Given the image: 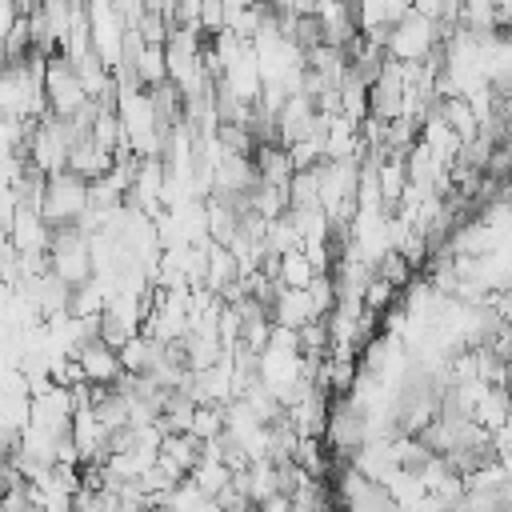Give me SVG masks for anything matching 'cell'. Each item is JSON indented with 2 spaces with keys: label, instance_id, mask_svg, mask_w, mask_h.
Returning <instances> with one entry per match:
<instances>
[{
  "label": "cell",
  "instance_id": "obj_1",
  "mask_svg": "<svg viewBox=\"0 0 512 512\" xmlns=\"http://www.w3.org/2000/svg\"><path fill=\"white\" fill-rule=\"evenodd\" d=\"M92 204V180H84L80 172L64 168L48 176V192H44V208L40 216L48 224H76Z\"/></svg>",
  "mask_w": 512,
  "mask_h": 512
},
{
  "label": "cell",
  "instance_id": "obj_2",
  "mask_svg": "<svg viewBox=\"0 0 512 512\" xmlns=\"http://www.w3.org/2000/svg\"><path fill=\"white\" fill-rule=\"evenodd\" d=\"M440 44V24L428 20L424 12L408 8L396 24H392V36H388V56L404 60V64H416V60H428Z\"/></svg>",
  "mask_w": 512,
  "mask_h": 512
},
{
  "label": "cell",
  "instance_id": "obj_3",
  "mask_svg": "<svg viewBox=\"0 0 512 512\" xmlns=\"http://www.w3.org/2000/svg\"><path fill=\"white\" fill-rule=\"evenodd\" d=\"M44 96H48V108L56 116H72L76 108H84L92 100L68 52H52L48 56V64H44Z\"/></svg>",
  "mask_w": 512,
  "mask_h": 512
},
{
  "label": "cell",
  "instance_id": "obj_4",
  "mask_svg": "<svg viewBox=\"0 0 512 512\" xmlns=\"http://www.w3.org/2000/svg\"><path fill=\"white\" fill-rule=\"evenodd\" d=\"M80 364H84V372H88L92 384H116V380L128 372L120 348H112V344H104V340L84 344V348H80Z\"/></svg>",
  "mask_w": 512,
  "mask_h": 512
},
{
  "label": "cell",
  "instance_id": "obj_5",
  "mask_svg": "<svg viewBox=\"0 0 512 512\" xmlns=\"http://www.w3.org/2000/svg\"><path fill=\"white\" fill-rule=\"evenodd\" d=\"M252 160H256V172H260V184L288 188L292 176H296V160H292V148L288 144H260Z\"/></svg>",
  "mask_w": 512,
  "mask_h": 512
},
{
  "label": "cell",
  "instance_id": "obj_6",
  "mask_svg": "<svg viewBox=\"0 0 512 512\" xmlns=\"http://www.w3.org/2000/svg\"><path fill=\"white\" fill-rule=\"evenodd\" d=\"M272 320L284 324V328H304L308 320H320V316H316V304H312L308 288H280V296L272 304Z\"/></svg>",
  "mask_w": 512,
  "mask_h": 512
},
{
  "label": "cell",
  "instance_id": "obj_7",
  "mask_svg": "<svg viewBox=\"0 0 512 512\" xmlns=\"http://www.w3.org/2000/svg\"><path fill=\"white\" fill-rule=\"evenodd\" d=\"M436 460H440V456H436L420 436H404V440H396V468H400V472L424 480V472H428Z\"/></svg>",
  "mask_w": 512,
  "mask_h": 512
},
{
  "label": "cell",
  "instance_id": "obj_8",
  "mask_svg": "<svg viewBox=\"0 0 512 512\" xmlns=\"http://www.w3.org/2000/svg\"><path fill=\"white\" fill-rule=\"evenodd\" d=\"M136 68H140L144 88L164 84V80H168V48H164V44H144V52H140Z\"/></svg>",
  "mask_w": 512,
  "mask_h": 512
},
{
  "label": "cell",
  "instance_id": "obj_9",
  "mask_svg": "<svg viewBox=\"0 0 512 512\" xmlns=\"http://www.w3.org/2000/svg\"><path fill=\"white\" fill-rule=\"evenodd\" d=\"M392 304H396V284H392L388 276H380V272H376V276H372V284L364 288V308H372V312H380V316H384Z\"/></svg>",
  "mask_w": 512,
  "mask_h": 512
},
{
  "label": "cell",
  "instance_id": "obj_10",
  "mask_svg": "<svg viewBox=\"0 0 512 512\" xmlns=\"http://www.w3.org/2000/svg\"><path fill=\"white\" fill-rule=\"evenodd\" d=\"M260 512H292V500L272 496V500H264V504H260Z\"/></svg>",
  "mask_w": 512,
  "mask_h": 512
}]
</instances>
